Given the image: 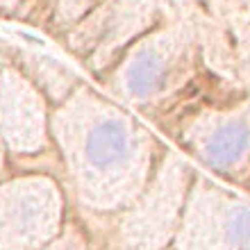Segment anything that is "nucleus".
Returning <instances> with one entry per match:
<instances>
[{
    "label": "nucleus",
    "mask_w": 250,
    "mask_h": 250,
    "mask_svg": "<svg viewBox=\"0 0 250 250\" xmlns=\"http://www.w3.org/2000/svg\"><path fill=\"white\" fill-rule=\"evenodd\" d=\"M73 152L84 180H121L139 168L144 134L127 116L93 98L75 107Z\"/></svg>",
    "instance_id": "obj_1"
},
{
    "label": "nucleus",
    "mask_w": 250,
    "mask_h": 250,
    "mask_svg": "<svg viewBox=\"0 0 250 250\" xmlns=\"http://www.w3.org/2000/svg\"><path fill=\"white\" fill-rule=\"evenodd\" d=\"M189 41L182 27H164L141 39L121 62L116 86L125 98L146 103L166 93L182 75Z\"/></svg>",
    "instance_id": "obj_2"
},
{
    "label": "nucleus",
    "mask_w": 250,
    "mask_h": 250,
    "mask_svg": "<svg viewBox=\"0 0 250 250\" xmlns=\"http://www.w3.org/2000/svg\"><path fill=\"white\" fill-rule=\"evenodd\" d=\"M0 137L16 150H34L43 144L41 96L12 68L0 73Z\"/></svg>",
    "instance_id": "obj_3"
},
{
    "label": "nucleus",
    "mask_w": 250,
    "mask_h": 250,
    "mask_svg": "<svg viewBox=\"0 0 250 250\" xmlns=\"http://www.w3.org/2000/svg\"><path fill=\"white\" fill-rule=\"evenodd\" d=\"M200 157L216 171H232L250 157V109L214 116L196 139Z\"/></svg>",
    "instance_id": "obj_4"
},
{
    "label": "nucleus",
    "mask_w": 250,
    "mask_h": 250,
    "mask_svg": "<svg viewBox=\"0 0 250 250\" xmlns=\"http://www.w3.org/2000/svg\"><path fill=\"white\" fill-rule=\"evenodd\" d=\"M21 60H23V66L27 68V73L37 78V84L43 86L46 91L55 93V96L62 91H68L66 84L73 78L66 73L64 66H60L53 60H48L43 55H21Z\"/></svg>",
    "instance_id": "obj_5"
},
{
    "label": "nucleus",
    "mask_w": 250,
    "mask_h": 250,
    "mask_svg": "<svg viewBox=\"0 0 250 250\" xmlns=\"http://www.w3.org/2000/svg\"><path fill=\"white\" fill-rule=\"evenodd\" d=\"M223 239L232 248H250V207L232 205L223 214Z\"/></svg>",
    "instance_id": "obj_6"
},
{
    "label": "nucleus",
    "mask_w": 250,
    "mask_h": 250,
    "mask_svg": "<svg viewBox=\"0 0 250 250\" xmlns=\"http://www.w3.org/2000/svg\"><path fill=\"white\" fill-rule=\"evenodd\" d=\"M89 2L91 0H60V9L66 14H71V16H78Z\"/></svg>",
    "instance_id": "obj_7"
}]
</instances>
